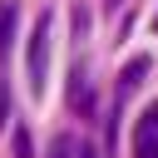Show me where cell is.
<instances>
[{
	"instance_id": "cell-1",
	"label": "cell",
	"mask_w": 158,
	"mask_h": 158,
	"mask_svg": "<svg viewBox=\"0 0 158 158\" xmlns=\"http://www.w3.org/2000/svg\"><path fill=\"white\" fill-rule=\"evenodd\" d=\"M49 10H40V20L30 25V40H25V79L35 94H44V79H49Z\"/></svg>"
},
{
	"instance_id": "cell-2",
	"label": "cell",
	"mask_w": 158,
	"mask_h": 158,
	"mask_svg": "<svg viewBox=\"0 0 158 158\" xmlns=\"http://www.w3.org/2000/svg\"><path fill=\"white\" fill-rule=\"evenodd\" d=\"M133 158H158V104H148L133 123Z\"/></svg>"
},
{
	"instance_id": "cell-3",
	"label": "cell",
	"mask_w": 158,
	"mask_h": 158,
	"mask_svg": "<svg viewBox=\"0 0 158 158\" xmlns=\"http://www.w3.org/2000/svg\"><path fill=\"white\" fill-rule=\"evenodd\" d=\"M143 74H148V54H133L123 69H118V89H114V104H123L138 84H143Z\"/></svg>"
},
{
	"instance_id": "cell-4",
	"label": "cell",
	"mask_w": 158,
	"mask_h": 158,
	"mask_svg": "<svg viewBox=\"0 0 158 158\" xmlns=\"http://www.w3.org/2000/svg\"><path fill=\"white\" fill-rule=\"evenodd\" d=\"M44 158H94V143H89V138H79V133H54Z\"/></svg>"
},
{
	"instance_id": "cell-5",
	"label": "cell",
	"mask_w": 158,
	"mask_h": 158,
	"mask_svg": "<svg viewBox=\"0 0 158 158\" xmlns=\"http://www.w3.org/2000/svg\"><path fill=\"white\" fill-rule=\"evenodd\" d=\"M69 104H74L79 114L94 104V94H89V69H84L79 59H74V69H69Z\"/></svg>"
},
{
	"instance_id": "cell-6",
	"label": "cell",
	"mask_w": 158,
	"mask_h": 158,
	"mask_svg": "<svg viewBox=\"0 0 158 158\" xmlns=\"http://www.w3.org/2000/svg\"><path fill=\"white\" fill-rule=\"evenodd\" d=\"M15 25H20V5H15V0H0V59H5L10 44H15Z\"/></svg>"
},
{
	"instance_id": "cell-7",
	"label": "cell",
	"mask_w": 158,
	"mask_h": 158,
	"mask_svg": "<svg viewBox=\"0 0 158 158\" xmlns=\"http://www.w3.org/2000/svg\"><path fill=\"white\" fill-rule=\"evenodd\" d=\"M10 148H15V158H35V148H30V133H25V123H15V133H10Z\"/></svg>"
},
{
	"instance_id": "cell-8",
	"label": "cell",
	"mask_w": 158,
	"mask_h": 158,
	"mask_svg": "<svg viewBox=\"0 0 158 158\" xmlns=\"http://www.w3.org/2000/svg\"><path fill=\"white\" fill-rule=\"evenodd\" d=\"M5 123H10V84L0 79V128H5Z\"/></svg>"
},
{
	"instance_id": "cell-9",
	"label": "cell",
	"mask_w": 158,
	"mask_h": 158,
	"mask_svg": "<svg viewBox=\"0 0 158 158\" xmlns=\"http://www.w3.org/2000/svg\"><path fill=\"white\" fill-rule=\"evenodd\" d=\"M118 5H123V0H104V15H118Z\"/></svg>"
},
{
	"instance_id": "cell-10",
	"label": "cell",
	"mask_w": 158,
	"mask_h": 158,
	"mask_svg": "<svg viewBox=\"0 0 158 158\" xmlns=\"http://www.w3.org/2000/svg\"><path fill=\"white\" fill-rule=\"evenodd\" d=\"M153 35H158V15H153Z\"/></svg>"
}]
</instances>
